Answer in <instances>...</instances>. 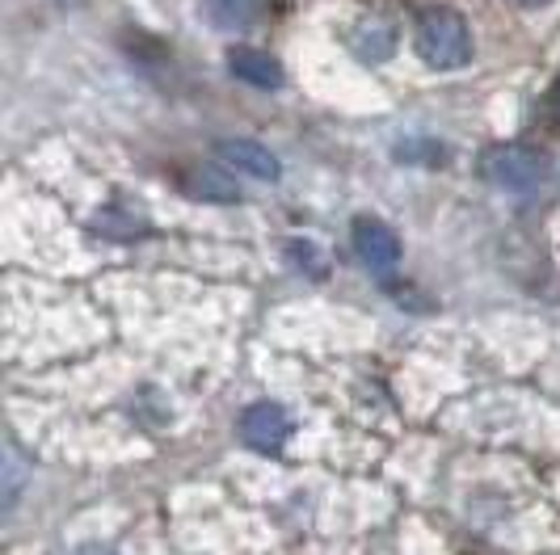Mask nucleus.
Returning <instances> with one entry per match:
<instances>
[{"label":"nucleus","instance_id":"nucleus-5","mask_svg":"<svg viewBox=\"0 0 560 555\" xmlns=\"http://www.w3.org/2000/svg\"><path fill=\"white\" fill-rule=\"evenodd\" d=\"M220 161H228L232 168H241V173H249L257 181H279L282 177V165L275 152H266L261 143H253V139H224L220 147Z\"/></svg>","mask_w":560,"mask_h":555},{"label":"nucleus","instance_id":"nucleus-10","mask_svg":"<svg viewBox=\"0 0 560 555\" xmlns=\"http://www.w3.org/2000/svg\"><path fill=\"white\" fill-rule=\"evenodd\" d=\"M140 215H131L127 206H106V211H97L93 215V232H102V236H114V240H127V236H140Z\"/></svg>","mask_w":560,"mask_h":555},{"label":"nucleus","instance_id":"nucleus-4","mask_svg":"<svg viewBox=\"0 0 560 555\" xmlns=\"http://www.w3.org/2000/svg\"><path fill=\"white\" fill-rule=\"evenodd\" d=\"M241 438L253 450H261V454H275L291 438V421H287V413H282L275 400H257V404H249L241 413Z\"/></svg>","mask_w":560,"mask_h":555},{"label":"nucleus","instance_id":"nucleus-6","mask_svg":"<svg viewBox=\"0 0 560 555\" xmlns=\"http://www.w3.org/2000/svg\"><path fill=\"white\" fill-rule=\"evenodd\" d=\"M228 68H232V76H241L253 88H282L279 59L257 51V47H232L228 51Z\"/></svg>","mask_w":560,"mask_h":555},{"label":"nucleus","instance_id":"nucleus-7","mask_svg":"<svg viewBox=\"0 0 560 555\" xmlns=\"http://www.w3.org/2000/svg\"><path fill=\"white\" fill-rule=\"evenodd\" d=\"M186 190L195 198H207V202H236L241 198V186L232 181V173L224 165H198L186 177Z\"/></svg>","mask_w":560,"mask_h":555},{"label":"nucleus","instance_id":"nucleus-12","mask_svg":"<svg viewBox=\"0 0 560 555\" xmlns=\"http://www.w3.org/2000/svg\"><path fill=\"white\" fill-rule=\"evenodd\" d=\"M418 156L425 165H434L443 156V147L430 143V139H405V143H396V161H418Z\"/></svg>","mask_w":560,"mask_h":555},{"label":"nucleus","instance_id":"nucleus-13","mask_svg":"<svg viewBox=\"0 0 560 555\" xmlns=\"http://www.w3.org/2000/svg\"><path fill=\"white\" fill-rule=\"evenodd\" d=\"M72 555H118L114 547H106V543H84V547H77Z\"/></svg>","mask_w":560,"mask_h":555},{"label":"nucleus","instance_id":"nucleus-14","mask_svg":"<svg viewBox=\"0 0 560 555\" xmlns=\"http://www.w3.org/2000/svg\"><path fill=\"white\" fill-rule=\"evenodd\" d=\"M514 4H523V9H544V4H552V0H514Z\"/></svg>","mask_w":560,"mask_h":555},{"label":"nucleus","instance_id":"nucleus-3","mask_svg":"<svg viewBox=\"0 0 560 555\" xmlns=\"http://www.w3.org/2000/svg\"><path fill=\"white\" fill-rule=\"evenodd\" d=\"M354 252L375 278H388L400 270V240L388 223L380 220H354Z\"/></svg>","mask_w":560,"mask_h":555},{"label":"nucleus","instance_id":"nucleus-11","mask_svg":"<svg viewBox=\"0 0 560 555\" xmlns=\"http://www.w3.org/2000/svg\"><path fill=\"white\" fill-rule=\"evenodd\" d=\"M22 475H30V468L22 463L18 446L4 442V500H9V505H13V497H18V484H22Z\"/></svg>","mask_w":560,"mask_h":555},{"label":"nucleus","instance_id":"nucleus-15","mask_svg":"<svg viewBox=\"0 0 560 555\" xmlns=\"http://www.w3.org/2000/svg\"><path fill=\"white\" fill-rule=\"evenodd\" d=\"M552 110H557V122H560V88L552 93Z\"/></svg>","mask_w":560,"mask_h":555},{"label":"nucleus","instance_id":"nucleus-8","mask_svg":"<svg viewBox=\"0 0 560 555\" xmlns=\"http://www.w3.org/2000/svg\"><path fill=\"white\" fill-rule=\"evenodd\" d=\"M198 9L215 29H249L261 13V0H198Z\"/></svg>","mask_w":560,"mask_h":555},{"label":"nucleus","instance_id":"nucleus-2","mask_svg":"<svg viewBox=\"0 0 560 555\" xmlns=\"http://www.w3.org/2000/svg\"><path fill=\"white\" fill-rule=\"evenodd\" d=\"M480 173H485V181H493L502 190L527 194L548 177V156L527 147V143H498L480 156Z\"/></svg>","mask_w":560,"mask_h":555},{"label":"nucleus","instance_id":"nucleus-1","mask_svg":"<svg viewBox=\"0 0 560 555\" xmlns=\"http://www.w3.org/2000/svg\"><path fill=\"white\" fill-rule=\"evenodd\" d=\"M413 47L434 72H455L472 59V29L455 9H425L413 29Z\"/></svg>","mask_w":560,"mask_h":555},{"label":"nucleus","instance_id":"nucleus-9","mask_svg":"<svg viewBox=\"0 0 560 555\" xmlns=\"http://www.w3.org/2000/svg\"><path fill=\"white\" fill-rule=\"evenodd\" d=\"M396 51V29L388 22H363L354 29V56L366 63H384Z\"/></svg>","mask_w":560,"mask_h":555}]
</instances>
